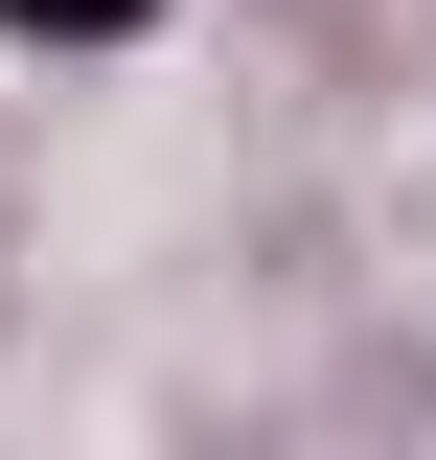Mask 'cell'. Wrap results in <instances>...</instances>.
I'll return each mask as SVG.
<instances>
[{"mask_svg":"<svg viewBox=\"0 0 436 460\" xmlns=\"http://www.w3.org/2000/svg\"><path fill=\"white\" fill-rule=\"evenodd\" d=\"M0 23H47V47H115V23H161V0H0Z\"/></svg>","mask_w":436,"mask_h":460,"instance_id":"cell-1","label":"cell"}]
</instances>
